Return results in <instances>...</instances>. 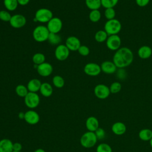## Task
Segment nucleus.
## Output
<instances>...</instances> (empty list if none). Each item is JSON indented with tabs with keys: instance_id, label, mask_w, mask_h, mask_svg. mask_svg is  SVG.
<instances>
[{
	"instance_id": "393cba45",
	"label": "nucleus",
	"mask_w": 152,
	"mask_h": 152,
	"mask_svg": "<svg viewBox=\"0 0 152 152\" xmlns=\"http://www.w3.org/2000/svg\"><path fill=\"white\" fill-rule=\"evenodd\" d=\"M108 36V34L104 30H100L95 33L94 39L96 42L99 43H103L106 41Z\"/></svg>"
},
{
	"instance_id": "c756f323",
	"label": "nucleus",
	"mask_w": 152,
	"mask_h": 152,
	"mask_svg": "<svg viewBox=\"0 0 152 152\" xmlns=\"http://www.w3.org/2000/svg\"><path fill=\"white\" fill-rule=\"evenodd\" d=\"M48 40L50 44L57 45L61 41V37L58 34V33H50Z\"/></svg>"
},
{
	"instance_id": "39448f33",
	"label": "nucleus",
	"mask_w": 152,
	"mask_h": 152,
	"mask_svg": "<svg viewBox=\"0 0 152 152\" xmlns=\"http://www.w3.org/2000/svg\"><path fill=\"white\" fill-rule=\"evenodd\" d=\"M53 18L52 11L47 8L39 9L35 14L36 21L40 23H48Z\"/></svg>"
},
{
	"instance_id": "f704fd0d",
	"label": "nucleus",
	"mask_w": 152,
	"mask_h": 152,
	"mask_svg": "<svg viewBox=\"0 0 152 152\" xmlns=\"http://www.w3.org/2000/svg\"><path fill=\"white\" fill-rule=\"evenodd\" d=\"M104 15L105 18L107 20H112L115 18L116 15V12L114 9V8H105Z\"/></svg>"
},
{
	"instance_id": "37998d69",
	"label": "nucleus",
	"mask_w": 152,
	"mask_h": 152,
	"mask_svg": "<svg viewBox=\"0 0 152 152\" xmlns=\"http://www.w3.org/2000/svg\"><path fill=\"white\" fill-rule=\"evenodd\" d=\"M34 152H46V151L42 148H38V149H36Z\"/></svg>"
},
{
	"instance_id": "412c9836",
	"label": "nucleus",
	"mask_w": 152,
	"mask_h": 152,
	"mask_svg": "<svg viewBox=\"0 0 152 152\" xmlns=\"http://www.w3.org/2000/svg\"><path fill=\"white\" fill-rule=\"evenodd\" d=\"M42 85L41 81L36 78L31 79L27 83V89L29 92L36 93L37 91L40 90V87Z\"/></svg>"
},
{
	"instance_id": "a19ab883",
	"label": "nucleus",
	"mask_w": 152,
	"mask_h": 152,
	"mask_svg": "<svg viewBox=\"0 0 152 152\" xmlns=\"http://www.w3.org/2000/svg\"><path fill=\"white\" fill-rule=\"evenodd\" d=\"M17 1L18 4L21 5H26L29 2L30 0H17Z\"/></svg>"
},
{
	"instance_id": "6ab92c4d",
	"label": "nucleus",
	"mask_w": 152,
	"mask_h": 152,
	"mask_svg": "<svg viewBox=\"0 0 152 152\" xmlns=\"http://www.w3.org/2000/svg\"><path fill=\"white\" fill-rule=\"evenodd\" d=\"M138 56L142 59L149 58L152 55V49L147 45L141 46L137 52Z\"/></svg>"
},
{
	"instance_id": "58836bf2",
	"label": "nucleus",
	"mask_w": 152,
	"mask_h": 152,
	"mask_svg": "<svg viewBox=\"0 0 152 152\" xmlns=\"http://www.w3.org/2000/svg\"><path fill=\"white\" fill-rule=\"evenodd\" d=\"M150 1V0H135V3L140 7H144L149 4Z\"/></svg>"
},
{
	"instance_id": "2f4dec72",
	"label": "nucleus",
	"mask_w": 152,
	"mask_h": 152,
	"mask_svg": "<svg viewBox=\"0 0 152 152\" xmlns=\"http://www.w3.org/2000/svg\"><path fill=\"white\" fill-rule=\"evenodd\" d=\"M118 2L119 0H101V4L104 8H114Z\"/></svg>"
},
{
	"instance_id": "9d476101",
	"label": "nucleus",
	"mask_w": 152,
	"mask_h": 152,
	"mask_svg": "<svg viewBox=\"0 0 152 152\" xmlns=\"http://www.w3.org/2000/svg\"><path fill=\"white\" fill-rule=\"evenodd\" d=\"M62 27V22L58 17H53L48 23L47 28L50 33H58Z\"/></svg>"
},
{
	"instance_id": "423d86ee",
	"label": "nucleus",
	"mask_w": 152,
	"mask_h": 152,
	"mask_svg": "<svg viewBox=\"0 0 152 152\" xmlns=\"http://www.w3.org/2000/svg\"><path fill=\"white\" fill-rule=\"evenodd\" d=\"M24 103L30 109L36 108L40 103L39 96L36 93L28 92L24 97Z\"/></svg>"
},
{
	"instance_id": "bb28decb",
	"label": "nucleus",
	"mask_w": 152,
	"mask_h": 152,
	"mask_svg": "<svg viewBox=\"0 0 152 152\" xmlns=\"http://www.w3.org/2000/svg\"><path fill=\"white\" fill-rule=\"evenodd\" d=\"M5 7L8 11H14L18 5L17 0H4Z\"/></svg>"
},
{
	"instance_id": "9b49d317",
	"label": "nucleus",
	"mask_w": 152,
	"mask_h": 152,
	"mask_svg": "<svg viewBox=\"0 0 152 152\" xmlns=\"http://www.w3.org/2000/svg\"><path fill=\"white\" fill-rule=\"evenodd\" d=\"M69 55V50L64 45H58L55 50V56L56 58L61 61H65L68 58Z\"/></svg>"
},
{
	"instance_id": "4c0bfd02",
	"label": "nucleus",
	"mask_w": 152,
	"mask_h": 152,
	"mask_svg": "<svg viewBox=\"0 0 152 152\" xmlns=\"http://www.w3.org/2000/svg\"><path fill=\"white\" fill-rule=\"evenodd\" d=\"M78 51L81 55L84 56H87L90 53L89 48L86 45H81L79 49H78Z\"/></svg>"
},
{
	"instance_id": "aec40b11",
	"label": "nucleus",
	"mask_w": 152,
	"mask_h": 152,
	"mask_svg": "<svg viewBox=\"0 0 152 152\" xmlns=\"http://www.w3.org/2000/svg\"><path fill=\"white\" fill-rule=\"evenodd\" d=\"M13 142L8 138L0 140V152H12L13 151Z\"/></svg>"
},
{
	"instance_id": "e433bc0d",
	"label": "nucleus",
	"mask_w": 152,
	"mask_h": 152,
	"mask_svg": "<svg viewBox=\"0 0 152 152\" xmlns=\"http://www.w3.org/2000/svg\"><path fill=\"white\" fill-rule=\"evenodd\" d=\"M96 137L97 140H103L106 135V132L102 128L99 127L96 129V131L94 132Z\"/></svg>"
},
{
	"instance_id": "f3484780",
	"label": "nucleus",
	"mask_w": 152,
	"mask_h": 152,
	"mask_svg": "<svg viewBox=\"0 0 152 152\" xmlns=\"http://www.w3.org/2000/svg\"><path fill=\"white\" fill-rule=\"evenodd\" d=\"M86 126L88 131L95 132L99 128V122L97 118L90 116L86 121Z\"/></svg>"
},
{
	"instance_id": "473e14b6",
	"label": "nucleus",
	"mask_w": 152,
	"mask_h": 152,
	"mask_svg": "<svg viewBox=\"0 0 152 152\" xmlns=\"http://www.w3.org/2000/svg\"><path fill=\"white\" fill-rule=\"evenodd\" d=\"M121 88H122V85L118 81L113 82L109 87L110 93H112V94H116L119 93L121 90Z\"/></svg>"
},
{
	"instance_id": "f8f14e48",
	"label": "nucleus",
	"mask_w": 152,
	"mask_h": 152,
	"mask_svg": "<svg viewBox=\"0 0 152 152\" xmlns=\"http://www.w3.org/2000/svg\"><path fill=\"white\" fill-rule=\"evenodd\" d=\"M10 24L15 28H20L26 24V18L21 14H15L11 17Z\"/></svg>"
},
{
	"instance_id": "4be33fe9",
	"label": "nucleus",
	"mask_w": 152,
	"mask_h": 152,
	"mask_svg": "<svg viewBox=\"0 0 152 152\" xmlns=\"http://www.w3.org/2000/svg\"><path fill=\"white\" fill-rule=\"evenodd\" d=\"M39 91L43 96L48 97L52 94L53 88L52 86L48 83H42Z\"/></svg>"
},
{
	"instance_id": "ddd939ff",
	"label": "nucleus",
	"mask_w": 152,
	"mask_h": 152,
	"mask_svg": "<svg viewBox=\"0 0 152 152\" xmlns=\"http://www.w3.org/2000/svg\"><path fill=\"white\" fill-rule=\"evenodd\" d=\"M24 119L30 125H36L40 121V116L37 112L33 110H29L25 112Z\"/></svg>"
},
{
	"instance_id": "79ce46f5",
	"label": "nucleus",
	"mask_w": 152,
	"mask_h": 152,
	"mask_svg": "<svg viewBox=\"0 0 152 152\" xmlns=\"http://www.w3.org/2000/svg\"><path fill=\"white\" fill-rule=\"evenodd\" d=\"M24 116H25V113L23 112H20L18 113V118L20 119H24Z\"/></svg>"
},
{
	"instance_id": "c03bdc74",
	"label": "nucleus",
	"mask_w": 152,
	"mask_h": 152,
	"mask_svg": "<svg viewBox=\"0 0 152 152\" xmlns=\"http://www.w3.org/2000/svg\"><path fill=\"white\" fill-rule=\"evenodd\" d=\"M150 145L151 147L152 148V138L150 140Z\"/></svg>"
},
{
	"instance_id": "dca6fc26",
	"label": "nucleus",
	"mask_w": 152,
	"mask_h": 152,
	"mask_svg": "<svg viewBox=\"0 0 152 152\" xmlns=\"http://www.w3.org/2000/svg\"><path fill=\"white\" fill-rule=\"evenodd\" d=\"M101 70L106 74H112L116 72L117 67L113 61H105L100 65Z\"/></svg>"
},
{
	"instance_id": "c85d7f7f",
	"label": "nucleus",
	"mask_w": 152,
	"mask_h": 152,
	"mask_svg": "<svg viewBox=\"0 0 152 152\" xmlns=\"http://www.w3.org/2000/svg\"><path fill=\"white\" fill-rule=\"evenodd\" d=\"M32 60L34 64L39 65L45 62V56L42 53H36L33 56Z\"/></svg>"
},
{
	"instance_id": "c9c22d12",
	"label": "nucleus",
	"mask_w": 152,
	"mask_h": 152,
	"mask_svg": "<svg viewBox=\"0 0 152 152\" xmlns=\"http://www.w3.org/2000/svg\"><path fill=\"white\" fill-rule=\"evenodd\" d=\"M11 15L10 14V12H8L7 11H4V10H2L0 11V20L3 21H9L11 20Z\"/></svg>"
},
{
	"instance_id": "f03ea898",
	"label": "nucleus",
	"mask_w": 152,
	"mask_h": 152,
	"mask_svg": "<svg viewBox=\"0 0 152 152\" xmlns=\"http://www.w3.org/2000/svg\"><path fill=\"white\" fill-rule=\"evenodd\" d=\"M122 29L121 22L116 18L107 20L104 26V30L108 36L118 34Z\"/></svg>"
},
{
	"instance_id": "20e7f679",
	"label": "nucleus",
	"mask_w": 152,
	"mask_h": 152,
	"mask_svg": "<svg viewBox=\"0 0 152 152\" xmlns=\"http://www.w3.org/2000/svg\"><path fill=\"white\" fill-rule=\"evenodd\" d=\"M50 32L47 27L44 26H37L33 31V37L37 42H43L47 40Z\"/></svg>"
},
{
	"instance_id": "7ed1b4c3",
	"label": "nucleus",
	"mask_w": 152,
	"mask_h": 152,
	"mask_svg": "<svg viewBox=\"0 0 152 152\" xmlns=\"http://www.w3.org/2000/svg\"><path fill=\"white\" fill-rule=\"evenodd\" d=\"M97 140L94 132L87 131L84 133L81 137L80 144L83 147L90 148L96 145Z\"/></svg>"
},
{
	"instance_id": "1a4fd4ad",
	"label": "nucleus",
	"mask_w": 152,
	"mask_h": 152,
	"mask_svg": "<svg viewBox=\"0 0 152 152\" xmlns=\"http://www.w3.org/2000/svg\"><path fill=\"white\" fill-rule=\"evenodd\" d=\"M84 72L89 76H97L102 72L100 65L96 63H87L84 67Z\"/></svg>"
},
{
	"instance_id": "5701e85b",
	"label": "nucleus",
	"mask_w": 152,
	"mask_h": 152,
	"mask_svg": "<svg viewBox=\"0 0 152 152\" xmlns=\"http://www.w3.org/2000/svg\"><path fill=\"white\" fill-rule=\"evenodd\" d=\"M138 137L142 141H150V140L152 138V130L148 128L142 129L138 133Z\"/></svg>"
},
{
	"instance_id": "a211bd4d",
	"label": "nucleus",
	"mask_w": 152,
	"mask_h": 152,
	"mask_svg": "<svg viewBox=\"0 0 152 152\" xmlns=\"http://www.w3.org/2000/svg\"><path fill=\"white\" fill-rule=\"evenodd\" d=\"M112 131L116 135H122L124 134L126 131L125 124L122 122H116L112 125Z\"/></svg>"
},
{
	"instance_id": "b1692460",
	"label": "nucleus",
	"mask_w": 152,
	"mask_h": 152,
	"mask_svg": "<svg viewBox=\"0 0 152 152\" xmlns=\"http://www.w3.org/2000/svg\"><path fill=\"white\" fill-rule=\"evenodd\" d=\"M85 3L88 8L91 10H99L101 6V0H85Z\"/></svg>"
},
{
	"instance_id": "0eeeda50",
	"label": "nucleus",
	"mask_w": 152,
	"mask_h": 152,
	"mask_svg": "<svg viewBox=\"0 0 152 152\" xmlns=\"http://www.w3.org/2000/svg\"><path fill=\"white\" fill-rule=\"evenodd\" d=\"M106 45L109 50L116 51L121 48V39L118 34L109 36L106 41Z\"/></svg>"
},
{
	"instance_id": "ea45409f",
	"label": "nucleus",
	"mask_w": 152,
	"mask_h": 152,
	"mask_svg": "<svg viewBox=\"0 0 152 152\" xmlns=\"http://www.w3.org/2000/svg\"><path fill=\"white\" fill-rule=\"evenodd\" d=\"M12 148L14 151H21V150H22V145L20 142H14L13 143Z\"/></svg>"
},
{
	"instance_id": "4468645a",
	"label": "nucleus",
	"mask_w": 152,
	"mask_h": 152,
	"mask_svg": "<svg viewBox=\"0 0 152 152\" xmlns=\"http://www.w3.org/2000/svg\"><path fill=\"white\" fill-rule=\"evenodd\" d=\"M38 74L42 77H48L50 75L53 71V67L51 64L48 62H43L37 67Z\"/></svg>"
},
{
	"instance_id": "7c9ffc66",
	"label": "nucleus",
	"mask_w": 152,
	"mask_h": 152,
	"mask_svg": "<svg viewBox=\"0 0 152 152\" xmlns=\"http://www.w3.org/2000/svg\"><path fill=\"white\" fill-rule=\"evenodd\" d=\"M52 83L53 85L57 88H62L65 84V81L64 78L59 75H56L53 77L52 79Z\"/></svg>"
},
{
	"instance_id": "6e6552de",
	"label": "nucleus",
	"mask_w": 152,
	"mask_h": 152,
	"mask_svg": "<svg viewBox=\"0 0 152 152\" xmlns=\"http://www.w3.org/2000/svg\"><path fill=\"white\" fill-rule=\"evenodd\" d=\"M94 93L96 97L98 99H105L109 96L110 91L108 86L103 84H99L95 86L94 88Z\"/></svg>"
},
{
	"instance_id": "cd10ccee",
	"label": "nucleus",
	"mask_w": 152,
	"mask_h": 152,
	"mask_svg": "<svg viewBox=\"0 0 152 152\" xmlns=\"http://www.w3.org/2000/svg\"><path fill=\"white\" fill-rule=\"evenodd\" d=\"M89 19L93 23L98 22L101 18V13L99 10H91L89 14Z\"/></svg>"
},
{
	"instance_id": "f257e3e1",
	"label": "nucleus",
	"mask_w": 152,
	"mask_h": 152,
	"mask_svg": "<svg viewBox=\"0 0 152 152\" xmlns=\"http://www.w3.org/2000/svg\"><path fill=\"white\" fill-rule=\"evenodd\" d=\"M133 60V52L127 47H121L116 50L112 59L113 63L119 69H123L129 66Z\"/></svg>"
},
{
	"instance_id": "72a5a7b5",
	"label": "nucleus",
	"mask_w": 152,
	"mask_h": 152,
	"mask_svg": "<svg viewBox=\"0 0 152 152\" xmlns=\"http://www.w3.org/2000/svg\"><path fill=\"white\" fill-rule=\"evenodd\" d=\"M96 152H112V149L108 144L100 143L96 148Z\"/></svg>"
},
{
	"instance_id": "a878e982",
	"label": "nucleus",
	"mask_w": 152,
	"mask_h": 152,
	"mask_svg": "<svg viewBox=\"0 0 152 152\" xmlns=\"http://www.w3.org/2000/svg\"><path fill=\"white\" fill-rule=\"evenodd\" d=\"M28 92L27 87L24 85L19 84L15 87V93L19 97L24 98Z\"/></svg>"
},
{
	"instance_id": "a18cd8bd",
	"label": "nucleus",
	"mask_w": 152,
	"mask_h": 152,
	"mask_svg": "<svg viewBox=\"0 0 152 152\" xmlns=\"http://www.w3.org/2000/svg\"><path fill=\"white\" fill-rule=\"evenodd\" d=\"M12 152H21V151H14V150H13Z\"/></svg>"
},
{
	"instance_id": "2eb2a0df",
	"label": "nucleus",
	"mask_w": 152,
	"mask_h": 152,
	"mask_svg": "<svg viewBox=\"0 0 152 152\" xmlns=\"http://www.w3.org/2000/svg\"><path fill=\"white\" fill-rule=\"evenodd\" d=\"M65 45L69 50L76 51L78 50L81 46V42L80 40L75 36L68 37L65 42Z\"/></svg>"
}]
</instances>
